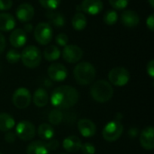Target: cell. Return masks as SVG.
Here are the masks:
<instances>
[{
	"label": "cell",
	"mask_w": 154,
	"mask_h": 154,
	"mask_svg": "<svg viewBox=\"0 0 154 154\" xmlns=\"http://www.w3.org/2000/svg\"><path fill=\"white\" fill-rule=\"evenodd\" d=\"M48 119L51 125H59L63 119V114L60 109H52L48 116Z\"/></svg>",
	"instance_id": "obj_27"
},
{
	"label": "cell",
	"mask_w": 154,
	"mask_h": 154,
	"mask_svg": "<svg viewBox=\"0 0 154 154\" xmlns=\"http://www.w3.org/2000/svg\"><path fill=\"white\" fill-rule=\"evenodd\" d=\"M140 143L145 150H153L154 129L152 126H148L142 131L140 134Z\"/></svg>",
	"instance_id": "obj_15"
},
{
	"label": "cell",
	"mask_w": 154,
	"mask_h": 154,
	"mask_svg": "<svg viewBox=\"0 0 154 154\" xmlns=\"http://www.w3.org/2000/svg\"><path fill=\"white\" fill-rule=\"evenodd\" d=\"M80 151L82 154H95L96 152V148L95 146L90 143H85L81 144Z\"/></svg>",
	"instance_id": "obj_32"
},
{
	"label": "cell",
	"mask_w": 154,
	"mask_h": 154,
	"mask_svg": "<svg viewBox=\"0 0 154 154\" xmlns=\"http://www.w3.org/2000/svg\"><path fill=\"white\" fill-rule=\"evenodd\" d=\"M46 18L49 21V24L55 27H62L65 24V18L63 14L55 10H48L45 14Z\"/></svg>",
	"instance_id": "obj_20"
},
{
	"label": "cell",
	"mask_w": 154,
	"mask_h": 154,
	"mask_svg": "<svg viewBox=\"0 0 154 154\" xmlns=\"http://www.w3.org/2000/svg\"><path fill=\"white\" fill-rule=\"evenodd\" d=\"M61 0H39L41 5L47 10H55L60 4Z\"/></svg>",
	"instance_id": "obj_30"
},
{
	"label": "cell",
	"mask_w": 154,
	"mask_h": 154,
	"mask_svg": "<svg viewBox=\"0 0 154 154\" xmlns=\"http://www.w3.org/2000/svg\"><path fill=\"white\" fill-rule=\"evenodd\" d=\"M46 143H47V146H48L50 152L57 150L59 148V145H60L59 142L57 140H54V139H51L49 141H46Z\"/></svg>",
	"instance_id": "obj_34"
},
{
	"label": "cell",
	"mask_w": 154,
	"mask_h": 154,
	"mask_svg": "<svg viewBox=\"0 0 154 154\" xmlns=\"http://www.w3.org/2000/svg\"><path fill=\"white\" fill-rule=\"evenodd\" d=\"M12 5H13L12 0H0V10L2 11L10 9Z\"/></svg>",
	"instance_id": "obj_35"
},
{
	"label": "cell",
	"mask_w": 154,
	"mask_h": 154,
	"mask_svg": "<svg viewBox=\"0 0 154 154\" xmlns=\"http://www.w3.org/2000/svg\"><path fill=\"white\" fill-rule=\"evenodd\" d=\"M15 125V121L12 116L6 113L0 114V131L8 132Z\"/></svg>",
	"instance_id": "obj_24"
},
{
	"label": "cell",
	"mask_w": 154,
	"mask_h": 154,
	"mask_svg": "<svg viewBox=\"0 0 154 154\" xmlns=\"http://www.w3.org/2000/svg\"><path fill=\"white\" fill-rule=\"evenodd\" d=\"M15 15L21 23H28L34 15V8L28 3H23L16 8Z\"/></svg>",
	"instance_id": "obj_12"
},
{
	"label": "cell",
	"mask_w": 154,
	"mask_h": 154,
	"mask_svg": "<svg viewBox=\"0 0 154 154\" xmlns=\"http://www.w3.org/2000/svg\"><path fill=\"white\" fill-rule=\"evenodd\" d=\"M55 41L57 42L58 45L60 46H62V47H65L66 45H68V42H69V37L66 33H59L58 35H56L55 37Z\"/></svg>",
	"instance_id": "obj_33"
},
{
	"label": "cell",
	"mask_w": 154,
	"mask_h": 154,
	"mask_svg": "<svg viewBox=\"0 0 154 154\" xmlns=\"http://www.w3.org/2000/svg\"><path fill=\"white\" fill-rule=\"evenodd\" d=\"M121 23L123 25L128 28L136 27L140 23V16L139 14L134 10H125L121 14Z\"/></svg>",
	"instance_id": "obj_16"
},
{
	"label": "cell",
	"mask_w": 154,
	"mask_h": 154,
	"mask_svg": "<svg viewBox=\"0 0 154 154\" xmlns=\"http://www.w3.org/2000/svg\"><path fill=\"white\" fill-rule=\"evenodd\" d=\"M90 95L92 98L98 103L108 102L114 95L112 85L104 79L97 80L90 88Z\"/></svg>",
	"instance_id": "obj_3"
},
{
	"label": "cell",
	"mask_w": 154,
	"mask_h": 154,
	"mask_svg": "<svg viewBox=\"0 0 154 154\" xmlns=\"http://www.w3.org/2000/svg\"><path fill=\"white\" fill-rule=\"evenodd\" d=\"M5 45H6V43H5V36L0 32V54L3 53V51H5Z\"/></svg>",
	"instance_id": "obj_39"
},
{
	"label": "cell",
	"mask_w": 154,
	"mask_h": 154,
	"mask_svg": "<svg viewBox=\"0 0 154 154\" xmlns=\"http://www.w3.org/2000/svg\"><path fill=\"white\" fill-rule=\"evenodd\" d=\"M108 82L116 87L125 86L130 80V73L124 67H116L108 73Z\"/></svg>",
	"instance_id": "obj_6"
},
{
	"label": "cell",
	"mask_w": 154,
	"mask_h": 154,
	"mask_svg": "<svg viewBox=\"0 0 154 154\" xmlns=\"http://www.w3.org/2000/svg\"><path fill=\"white\" fill-rule=\"evenodd\" d=\"M124 131V126L119 120H114L106 125L102 135L106 142H116L118 140Z\"/></svg>",
	"instance_id": "obj_5"
},
{
	"label": "cell",
	"mask_w": 154,
	"mask_h": 154,
	"mask_svg": "<svg viewBox=\"0 0 154 154\" xmlns=\"http://www.w3.org/2000/svg\"><path fill=\"white\" fill-rule=\"evenodd\" d=\"M71 24L72 27L76 30V31H82L87 27L88 24V21H87V17L84 14H82L81 12H78L74 14V16L72 17L71 20Z\"/></svg>",
	"instance_id": "obj_25"
},
{
	"label": "cell",
	"mask_w": 154,
	"mask_h": 154,
	"mask_svg": "<svg viewBox=\"0 0 154 154\" xmlns=\"http://www.w3.org/2000/svg\"><path fill=\"white\" fill-rule=\"evenodd\" d=\"M15 18L8 13L0 14V31L8 32L15 27Z\"/></svg>",
	"instance_id": "obj_21"
},
{
	"label": "cell",
	"mask_w": 154,
	"mask_h": 154,
	"mask_svg": "<svg viewBox=\"0 0 154 154\" xmlns=\"http://www.w3.org/2000/svg\"><path fill=\"white\" fill-rule=\"evenodd\" d=\"M83 56L82 49L74 44H68L64 47L62 51V57L65 61L69 63H76L79 62Z\"/></svg>",
	"instance_id": "obj_10"
},
{
	"label": "cell",
	"mask_w": 154,
	"mask_h": 154,
	"mask_svg": "<svg viewBox=\"0 0 154 154\" xmlns=\"http://www.w3.org/2000/svg\"><path fill=\"white\" fill-rule=\"evenodd\" d=\"M21 60L23 64L29 69H35L42 60V53L38 47L34 45L26 46L21 52Z\"/></svg>",
	"instance_id": "obj_4"
},
{
	"label": "cell",
	"mask_w": 154,
	"mask_h": 154,
	"mask_svg": "<svg viewBox=\"0 0 154 154\" xmlns=\"http://www.w3.org/2000/svg\"><path fill=\"white\" fill-rule=\"evenodd\" d=\"M148 2H149V4H150V5L153 8L154 7V0H148Z\"/></svg>",
	"instance_id": "obj_42"
},
{
	"label": "cell",
	"mask_w": 154,
	"mask_h": 154,
	"mask_svg": "<svg viewBox=\"0 0 154 154\" xmlns=\"http://www.w3.org/2000/svg\"><path fill=\"white\" fill-rule=\"evenodd\" d=\"M27 154H49L50 150L47 146L46 142L34 141L32 142L26 149Z\"/></svg>",
	"instance_id": "obj_19"
},
{
	"label": "cell",
	"mask_w": 154,
	"mask_h": 154,
	"mask_svg": "<svg viewBox=\"0 0 154 154\" xmlns=\"http://www.w3.org/2000/svg\"><path fill=\"white\" fill-rule=\"evenodd\" d=\"M0 154H3V153H1V152H0Z\"/></svg>",
	"instance_id": "obj_44"
},
{
	"label": "cell",
	"mask_w": 154,
	"mask_h": 154,
	"mask_svg": "<svg viewBox=\"0 0 154 154\" xmlns=\"http://www.w3.org/2000/svg\"><path fill=\"white\" fill-rule=\"evenodd\" d=\"M146 69H147V73L149 74V76L151 78H153L154 77V60H152L148 62L147 64V67H146Z\"/></svg>",
	"instance_id": "obj_38"
},
{
	"label": "cell",
	"mask_w": 154,
	"mask_h": 154,
	"mask_svg": "<svg viewBox=\"0 0 154 154\" xmlns=\"http://www.w3.org/2000/svg\"><path fill=\"white\" fill-rule=\"evenodd\" d=\"M16 139V135H15V133H13V132H6V134H5V140L6 143H12L15 141Z\"/></svg>",
	"instance_id": "obj_36"
},
{
	"label": "cell",
	"mask_w": 154,
	"mask_h": 154,
	"mask_svg": "<svg viewBox=\"0 0 154 154\" xmlns=\"http://www.w3.org/2000/svg\"><path fill=\"white\" fill-rule=\"evenodd\" d=\"M12 101L16 108L24 109L30 106L32 95L26 88H19L14 92Z\"/></svg>",
	"instance_id": "obj_8"
},
{
	"label": "cell",
	"mask_w": 154,
	"mask_h": 154,
	"mask_svg": "<svg viewBox=\"0 0 154 154\" xmlns=\"http://www.w3.org/2000/svg\"><path fill=\"white\" fill-rule=\"evenodd\" d=\"M79 98V91L71 86H60L56 88L51 96V102L55 108L68 109L74 106Z\"/></svg>",
	"instance_id": "obj_1"
},
{
	"label": "cell",
	"mask_w": 154,
	"mask_h": 154,
	"mask_svg": "<svg viewBox=\"0 0 154 154\" xmlns=\"http://www.w3.org/2000/svg\"><path fill=\"white\" fill-rule=\"evenodd\" d=\"M47 72L49 78L55 82L63 81L68 77V69L61 63H52L49 66Z\"/></svg>",
	"instance_id": "obj_11"
},
{
	"label": "cell",
	"mask_w": 154,
	"mask_h": 154,
	"mask_svg": "<svg viewBox=\"0 0 154 154\" xmlns=\"http://www.w3.org/2000/svg\"><path fill=\"white\" fill-rule=\"evenodd\" d=\"M43 57L48 61L57 60L60 57V51L56 45H49L43 51Z\"/></svg>",
	"instance_id": "obj_26"
},
{
	"label": "cell",
	"mask_w": 154,
	"mask_h": 154,
	"mask_svg": "<svg viewBox=\"0 0 154 154\" xmlns=\"http://www.w3.org/2000/svg\"><path fill=\"white\" fill-rule=\"evenodd\" d=\"M73 74L78 84L87 86L94 81L96 78V69L91 63L83 61L76 65Z\"/></svg>",
	"instance_id": "obj_2"
},
{
	"label": "cell",
	"mask_w": 154,
	"mask_h": 154,
	"mask_svg": "<svg viewBox=\"0 0 154 154\" xmlns=\"http://www.w3.org/2000/svg\"><path fill=\"white\" fill-rule=\"evenodd\" d=\"M81 140L76 135H70L63 140L62 147L68 152H77L80 150Z\"/></svg>",
	"instance_id": "obj_18"
},
{
	"label": "cell",
	"mask_w": 154,
	"mask_h": 154,
	"mask_svg": "<svg viewBox=\"0 0 154 154\" xmlns=\"http://www.w3.org/2000/svg\"><path fill=\"white\" fill-rule=\"evenodd\" d=\"M25 32H31L32 30H33V26H32V23H25L24 24V27H23V29Z\"/></svg>",
	"instance_id": "obj_40"
},
{
	"label": "cell",
	"mask_w": 154,
	"mask_h": 154,
	"mask_svg": "<svg viewBox=\"0 0 154 154\" xmlns=\"http://www.w3.org/2000/svg\"><path fill=\"white\" fill-rule=\"evenodd\" d=\"M38 135L42 140L49 141L54 137V128L51 124L43 123L38 127Z\"/></svg>",
	"instance_id": "obj_23"
},
{
	"label": "cell",
	"mask_w": 154,
	"mask_h": 154,
	"mask_svg": "<svg viewBox=\"0 0 154 154\" xmlns=\"http://www.w3.org/2000/svg\"><path fill=\"white\" fill-rule=\"evenodd\" d=\"M138 130L136 129V128H132V129H130V131H129V135L131 136V137H133V138H134L135 136H137L138 135Z\"/></svg>",
	"instance_id": "obj_41"
},
{
	"label": "cell",
	"mask_w": 154,
	"mask_h": 154,
	"mask_svg": "<svg viewBox=\"0 0 154 154\" xmlns=\"http://www.w3.org/2000/svg\"><path fill=\"white\" fill-rule=\"evenodd\" d=\"M108 1L111 6H113V8L116 10L125 9L128 5V3H129V0H108Z\"/></svg>",
	"instance_id": "obj_31"
},
{
	"label": "cell",
	"mask_w": 154,
	"mask_h": 154,
	"mask_svg": "<svg viewBox=\"0 0 154 154\" xmlns=\"http://www.w3.org/2000/svg\"><path fill=\"white\" fill-rule=\"evenodd\" d=\"M5 57H6V60L9 63L14 64L21 60V53L15 49H11L7 51Z\"/></svg>",
	"instance_id": "obj_29"
},
{
	"label": "cell",
	"mask_w": 154,
	"mask_h": 154,
	"mask_svg": "<svg viewBox=\"0 0 154 154\" xmlns=\"http://www.w3.org/2000/svg\"><path fill=\"white\" fill-rule=\"evenodd\" d=\"M26 41H27L26 32L21 28L14 29L9 36V42L11 45L14 48L23 47L26 43Z\"/></svg>",
	"instance_id": "obj_17"
},
{
	"label": "cell",
	"mask_w": 154,
	"mask_h": 154,
	"mask_svg": "<svg viewBox=\"0 0 154 154\" xmlns=\"http://www.w3.org/2000/svg\"><path fill=\"white\" fill-rule=\"evenodd\" d=\"M60 154H66V153H60Z\"/></svg>",
	"instance_id": "obj_43"
},
{
	"label": "cell",
	"mask_w": 154,
	"mask_h": 154,
	"mask_svg": "<svg viewBox=\"0 0 154 154\" xmlns=\"http://www.w3.org/2000/svg\"><path fill=\"white\" fill-rule=\"evenodd\" d=\"M32 101H33V104L38 107L45 106L49 101V95L47 91L42 88L36 89V91L34 92L32 96Z\"/></svg>",
	"instance_id": "obj_22"
},
{
	"label": "cell",
	"mask_w": 154,
	"mask_h": 154,
	"mask_svg": "<svg viewBox=\"0 0 154 154\" xmlns=\"http://www.w3.org/2000/svg\"><path fill=\"white\" fill-rule=\"evenodd\" d=\"M34 125L29 121H21L15 126V135L22 141H31L35 136Z\"/></svg>",
	"instance_id": "obj_9"
},
{
	"label": "cell",
	"mask_w": 154,
	"mask_h": 154,
	"mask_svg": "<svg viewBox=\"0 0 154 154\" xmlns=\"http://www.w3.org/2000/svg\"><path fill=\"white\" fill-rule=\"evenodd\" d=\"M103 20H104L105 23H106L107 25H113L117 22L118 14H117L116 11H115V10H108L104 14Z\"/></svg>",
	"instance_id": "obj_28"
},
{
	"label": "cell",
	"mask_w": 154,
	"mask_h": 154,
	"mask_svg": "<svg viewBox=\"0 0 154 154\" xmlns=\"http://www.w3.org/2000/svg\"><path fill=\"white\" fill-rule=\"evenodd\" d=\"M34 38L37 42L42 45L48 44L52 37H53V31L51 25L48 23H39L36 27L34 28Z\"/></svg>",
	"instance_id": "obj_7"
},
{
	"label": "cell",
	"mask_w": 154,
	"mask_h": 154,
	"mask_svg": "<svg viewBox=\"0 0 154 154\" xmlns=\"http://www.w3.org/2000/svg\"><path fill=\"white\" fill-rule=\"evenodd\" d=\"M146 25L147 27L152 32L154 30V14H151L146 20Z\"/></svg>",
	"instance_id": "obj_37"
},
{
	"label": "cell",
	"mask_w": 154,
	"mask_h": 154,
	"mask_svg": "<svg viewBox=\"0 0 154 154\" xmlns=\"http://www.w3.org/2000/svg\"><path fill=\"white\" fill-rule=\"evenodd\" d=\"M81 10L90 15H96L102 12L103 2L101 0H83L80 5Z\"/></svg>",
	"instance_id": "obj_14"
},
{
	"label": "cell",
	"mask_w": 154,
	"mask_h": 154,
	"mask_svg": "<svg viewBox=\"0 0 154 154\" xmlns=\"http://www.w3.org/2000/svg\"><path fill=\"white\" fill-rule=\"evenodd\" d=\"M78 129L80 134L86 138L92 137L97 133V126L95 123L87 118H82L78 122Z\"/></svg>",
	"instance_id": "obj_13"
}]
</instances>
